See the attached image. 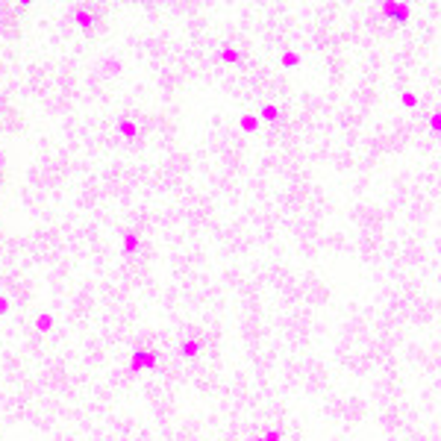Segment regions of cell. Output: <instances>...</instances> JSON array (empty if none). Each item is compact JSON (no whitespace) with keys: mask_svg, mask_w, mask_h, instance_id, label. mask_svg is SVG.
<instances>
[{"mask_svg":"<svg viewBox=\"0 0 441 441\" xmlns=\"http://www.w3.org/2000/svg\"><path fill=\"white\" fill-rule=\"evenodd\" d=\"M385 18H391L394 24H406L409 21V3H400V0H385L380 6Z\"/></svg>","mask_w":441,"mask_h":441,"instance_id":"obj_1","label":"cell"},{"mask_svg":"<svg viewBox=\"0 0 441 441\" xmlns=\"http://www.w3.org/2000/svg\"><path fill=\"white\" fill-rule=\"evenodd\" d=\"M218 59L224 62V65H239V62L244 59V53H241L239 48H233V44H224V48L218 50Z\"/></svg>","mask_w":441,"mask_h":441,"instance_id":"obj_2","label":"cell"},{"mask_svg":"<svg viewBox=\"0 0 441 441\" xmlns=\"http://www.w3.org/2000/svg\"><path fill=\"white\" fill-rule=\"evenodd\" d=\"M118 132L124 135V138H130V142H132V138H138V130H135V121H132V118H121L118 121Z\"/></svg>","mask_w":441,"mask_h":441,"instance_id":"obj_3","label":"cell"},{"mask_svg":"<svg viewBox=\"0 0 441 441\" xmlns=\"http://www.w3.org/2000/svg\"><path fill=\"white\" fill-rule=\"evenodd\" d=\"M95 21H97V15L91 12L88 6H80V9H77V24H83V27H91V24H95Z\"/></svg>","mask_w":441,"mask_h":441,"instance_id":"obj_4","label":"cell"},{"mask_svg":"<svg viewBox=\"0 0 441 441\" xmlns=\"http://www.w3.org/2000/svg\"><path fill=\"white\" fill-rule=\"evenodd\" d=\"M239 127H241V132H256V127H259V118H256V115H244Z\"/></svg>","mask_w":441,"mask_h":441,"instance_id":"obj_5","label":"cell"},{"mask_svg":"<svg viewBox=\"0 0 441 441\" xmlns=\"http://www.w3.org/2000/svg\"><path fill=\"white\" fill-rule=\"evenodd\" d=\"M280 62H283V68H297V65H300V56H297V53H291V50H286Z\"/></svg>","mask_w":441,"mask_h":441,"instance_id":"obj_6","label":"cell"},{"mask_svg":"<svg viewBox=\"0 0 441 441\" xmlns=\"http://www.w3.org/2000/svg\"><path fill=\"white\" fill-rule=\"evenodd\" d=\"M259 118H262V121H276V118H280V109H276V106H262Z\"/></svg>","mask_w":441,"mask_h":441,"instance_id":"obj_7","label":"cell"},{"mask_svg":"<svg viewBox=\"0 0 441 441\" xmlns=\"http://www.w3.org/2000/svg\"><path fill=\"white\" fill-rule=\"evenodd\" d=\"M429 130L435 132V135H441V112H432V115H429Z\"/></svg>","mask_w":441,"mask_h":441,"instance_id":"obj_8","label":"cell"},{"mask_svg":"<svg viewBox=\"0 0 441 441\" xmlns=\"http://www.w3.org/2000/svg\"><path fill=\"white\" fill-rule=\"evenodd\" d=\"M135 247H138V236H135V233H130V236L124 239V250H127V253H132Z\"/></svg>","mask_w":441,"mask_h":441,"instance_id":"obj_9","label":"cell"},{"mask_svg":"<svg viewBox=\"0 0 441 441\" xmlns=\"http://www.w3.org/2000/svg\"><path fill=\"white\" fill-rule=\"evenodd\" d=\"M400 103H403V106H406V109H415V106H417V97H415V95H412V91H406V95H403V97H400Z\"/></svg>","mask_w":441,"mask_h":441,"instance_id":"obj_10","label":"cell"},{"mask_svg":"<svg viewBox=\"0 0 441 441\" xmlns=\"http://www.w3.org/2000/svg\"><path fill=\"white\" fill-rule=\"evenodd\" d=\"M197 350H200V344H197V341H185V344H182V353H185V356H194Z\"/></svg>","mask_w":441,"mask_h":441,"instance_id":"obj_11","label":"cell"},{"mask_svg":"<svg viewBox=\"0 0 441 441\" xmlns=\"http://www.w3.org/2000/svg\"><path fill=\"white\" fill-rule=\"evenodd\" d=\"M259 441H265V438H259Z\"/></svg>","mask_w":441,"mask_h":441,"instance_id":"obj_12","label":"cell"}]
</instances>
